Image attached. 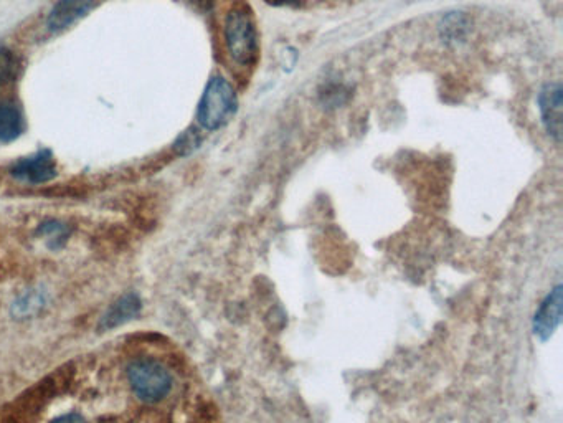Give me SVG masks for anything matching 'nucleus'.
<instances>
[{"label":"nucleus","instance_id":"nucleus-3","mask_svg":"<svg viewBox=\"0 0 563 423\" xmlns=\"http://www.w3.org/2000/svg\"><path fill=\"white\" fill-rule=\"evenodd\" d=\"M129 382L139 399L144 402H159L172 387L171 374L166 367L151 359H139L128 369Z\"/></svg>","mask_w":563,"mask_h":423},{"label":"nucleus","instance_id":"nucleus-11","mask_svg":"<svg viewBox=\"0 0 563 423\" xmlns=\"http://www.w3.org/2000/svg\"><path fill=\"white\" fill-rule=\"evenodd\" d=\"M52 423H86L85 420L81 419L80 415H63L60 419L53 420Z\"/></svg>","mask_w":563,"mask_h":423},{"label":"nucleus","instance_id":"nucleus-2","mask_svg":"<svg viewBox=\"0 0 563 423\" xmlns=\"http://www.w3.org/2000/svg\"><path fill=\"white\" fill-rule=\"evenodd\" d=\"M225 43L233 62L248 67L258 57V32L247 10L235 9L225 20Z\"/></svg>","mask_w":563,"mask_h":423},{"label":"nucleus","instance_id":"nucleus-6","mask_svg":"<svg viewBox=\"0 0 563 423\" xmlns=\"http://www.w3.org/2000/svg\"><path fill=\"white\" fill-rule=\"evenodd\" d=\"M95 2L96 0H58L57 4L53 5L52 12L48 14V30L52 32L67 30L81 17H85L93 9Z\"/></svg>","mask_w":563,"mask_h":423},{"label":"nucleus","instance_id":"nucleus-10","mask_svg":"<svg viewBox=\"0 0 563 423\" xmlns=\"http://www.w3.org/2000/svg\"><path fill=\"white\" fill-rule=\"evenodd\" d=\"M20 70L22 65L19 57L9 48L0 47V85L14 83L19 78Z\"/></svg>","mask_w":563,"mask_h":423},{"label":"nucleus","instance_id":"nucleus-8","mask_svg":"<svg viewBox=\"0 0 563 423\" xmlns=\"http://www.w3.org/2000/svg\"><path fill=\"white\" fill-rule=\"evenodd\" d=\"M25 131V119L22 111L7 101H0V143H12Z\"/></svg>","mask_w":563,"mask_h":423},{"label":"nucleus","instance_id":"nucleus-4","mask_svg":"<svg viewBox=\"0 0 563 423\" xmlns=\"http://www.w3.org/2000/svg\"><path fill=\"white\" fill-rule=\"evenodd\" d=\"M12 176L30 184H42L57 176V161L50 149H40L32 156L20 157L10 169Z\"/></svg>","mask_w":563,"mask_h":423},{"label":"nucleus","instance_id":"nucleus-1","mask_svg":"<svg viewBox=\"0 0 563 423\" xmlns=\"http://www.w3.org/2000/svg\"><path fill=\"white\" fill-rule=\"evenodd\" d=\"M237 110V91L232 83L220 75L210 78L197 110L200 126L207 131H217L232 121Z\"/></svg>","mask_w":563,"mask_h":423},{"label":"nucleus","instance_id":"nucleus-5","mask_svg":"<svg viewBox=\"0 0 563 423\" xmlns=\"http://www.w3.org/2000/svg\"><path fill=\"white\" fill-rule=\"evenodd\" d=\"M560 83H547L540 90L539 110L547 133L557 143L562 139L563 129V98Z\"/></svg>","mask_w":563,"mask_h":423},{"label":"nucleus","instance_id":"nucleus-9","mask_svg":"<svg viewBox=\"0 0 563 423\" xmlns=\"http://www.w3.org/2000/svg\"><path fill=\"white\" fill-rule=\"evenodd\" d=\"M139 301L136 296H124L123 300H119L116 305L111 308L105 318V326L108 328H113V326H118V324L128 321V319L133 318L138 313Z\"/></svg>","mask_w":563,"mask_h":423},{"label":"nucleus","instance_id":"nucleus-7","mask_svg":"<svg viewBox=\"0 0 563 423\" xmlns=\"http://www.w3.org/2000/svg\"><path fill=\"white\" fill-rule=\"evenodd\" d=\"M562 286H557L535 314L534 331L542 341L549 339L562 318Z\"/></svg>","mask_w":563,"mask_h":423}]
</instances>
